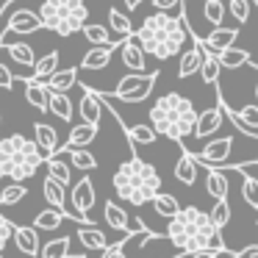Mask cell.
Here are the masks:
<instances>
[{
    "label": "cell",
    "mask_w": 258,
    "mask_h": 258,
    "mask_svg": "<svg viewBox=\"0 0 258 258\" xmlns=\"http://www.w3.org/2000/svg\"><path fill=\"white\" fill-rule=\"evenodd\" d=\"M167 239L180 252H197V250H219L230 252L222 239V230L214 225L211 214L200 211L197 206H186L167 222Z\"/></svg>",
    "instance_id": "cell-1"
},
{
    "label": "cell",
    "mask_w": 258,
    "mask_h": 258,
    "mask_svg": "<svg viewBox=\"0 0 258 258\" xmlns=\"http://www.w3.org/2000/svg\"><path fill=\"white\" fill-rule=\"evenodd\" d=\"M136 39L145 47L147 56L167 61V58L183 53L186 42L191 39L189 28L183 23V14H169V12H153L150 17H145V23L136 28Z\"/></svg>",
    "instance_id": "cell-2"
},
{
    "label": "cell",
    "mask_w": 258,
    "mask_h": 258,
    "mask_svg": "<svg viewBox=\"0 0 258 258\" xmlns=\"http://www.w3.org/2000/svg\"><path fill=\"white\" fill-rule=\"evenodd\" d=\"M195 122H197L195 103L189 97H183L180 92L161 95L150 108V125L156 128V134L167 136L178 145H183V139H189L195 134Z\"/></svg>",
    "instance_id": "cell-3"
},
{
    "label": "cell",
    "mask_w": 258,
    "mask_h": 258,
    "mask_svg": "<svg viewBox=\"0 0 258 258\" xmlns=\"http://www.w3.org/2000/svg\"><path fill=\"white\" fill-rule=\"evenodd\" d=\"M111 186L117 191V197H122L125 203L145 206V203H153V197L161 191V175L145 158L131 156L128 161H122L117 167V172L111 178Z\"/></svg>",
    "instance_id": "cell-4"
},
{
    "label": "cell",
    "mask_w": 258,
    "mask_h": 258,
    "mask_svg": "<svg viewBox=\"0 0 258 258\" xmlns=\"http://www.w3.org/2000/svg\"><path fill=\"white\" fill-rule=\"evenodd\" d=\"M45 164L39 145L23 134H12L0 139V178L9 180H31Z\"/></svg>",
    "instance_id": "cell-5"
},
{
    "label": "cell",
    "mask_w": 258,
    "mask_h": 258,
    "mask_svg": "<svg viewBox=\"0 0 258 258\" xmlns=\"http://www.w3.org/2000/svg\"><path fill=\"white\" fill-rule=\"evenodd\" d=\"M36 14L42 25L58 36H73L89 23V9L84 0H39Z\"/></svg>",
    "instance_id": "cell-6"
},
{
    "label": "cell",
    "mask_w": 258,
    "mask_h": 258,
    "mask_svg": "<svg viewBox=\"0 0 258 258\" xmlns=\"http://www.w3.org/2000/svg\"><path fill=\"white\" fill-rule=\"evenodd\" d=\"M158 75H161V73L122 75V78H119V84L114 86V95L111 97H117V100H122V103H142L145 97H150V92H153V86H156Z\"/></svg>",
    "instance_id": "cell-7"
},
{
    "label": "cell",
    "mask_w": 258,
    "mask_h": 258,
    "mask_svg": "<svg viewBox=\"0 0 258 258\" xmlns=\"http://www.w3.org/2000/svg\"><path fill=\"white\" fill-rule=\"evenodd\" d=\"M0 20H3V23H6V28H12L14 34H36V31L45 28V25H42V20H39V14H36L34 9L3 6Z\"/></svg>",
    "instance_id": "cell-8"
},
{
    "label": "cell",
    "mask_w": 258,
    "mask_h": 258,
    "mask_svg": "<svg viewBox=\"0 0 258 258\" xmlns=\"http://www.w3.org/2000/svg\"><path fill=\"white\" fill-rule=\"evenodd\" d=\"M230 153H233V136H219V139L208 142L200 153H195V158L203 167H225Z\"/></svg>",
    "instance_id": "cell-9"
},
{
    "label": "cell",
    "mask_w": 258,
    "mask_h": 258,
    "mask_svg": "<svg viewBox=\"0 0 258 258\" xmlns=\"http://www.w3.org/2000/svg\"><path fill=\"white\" fill-rule=\"evenodd\" d=\"M73 208L81 214V217H86L92 222V208H95V200H97V195H95V183H92V178H81L78 183L73 186Z\"/></svg>",
    "instance_id": "cell-10"
},
{
    "label": "cell",
    "mask_w": 258,
    "mask_h": 258,
    "mask_svg": "<svg viewBox=\"0 0 258 258\" xmlns=\"http://www.w3.org/2000/svg\"><path fill=\"white\" fill-rule=\"evenodd\" d=\"M119 58H122V64L131 73H145V67H147V53L136 36H128V39L119 42Z\"/></svg>",
    "instance_id": "cell-11"
},
{
    "label": "cell",
    "mask_w": 258,
    "mask_h": 258,
    "mask_svg": "<svg viewBox=\"0 0 258 258\" xmlns=\"http://www.w3.org/2000/svg\"><path fill=\"white\" fill-rule=\"evenodd\" d=\"M200 39V36H197ZM236 39H239V28L236 25H217V28H211L206 36H203V47H208L211 53H222L225 47L236 45Z\"/></svg>",
    "instance_id": "cell-12"
},
{
    "label": "cell",
    "mask_w": 258,
    "mask_h": 258,
    "mask_svg": "<svg viewBox=\"0 0 258 258\" xmlns=\"http://www.w3.org/2000/svg\"><path fill=\"white\" fill-rule=\"evenodd\" d=\"M12 241L17 244V250L28 258H36L42 250V241H39V230L34 225H14V236Z\"/></svg>",
    "instance_id": "cell-13"
},
{
    "label": "cell",
    "mask_w": 258,
    "mask_h": 258,
    "mask_svg": "<svg viewBox=\"0 0 258 258\" xmlns=\"http://www.w3.org/2000/svg\"><path fill=\"white\" fill-rule=\"evenodd\" d=\"M103 108H106V103H103L100 92H95V89H89V86H84V97H81V103H78L81 119H84V122H92V125H100Z\"/></svg>",
    "instance_id": "cell-14"
},
{
    "label": "cell",
    "mask_w": 258,
    "mask_h": 258,
    "mask_svg": "<svg viewBox=\"0 0 258 258\" xmlns=\"http://www.w3.org/2000/svg\"><path fill=\"white\" fill-rule=\"evenodd\" d=\"M222 117H225V111H222L219 103H217V106H211V108H206V111H200V114H197L195 134H191V136H197V139H208L211 134H217V131H219Z\"/></svg>",
    "instance_id": "cell-15"
},
{
    "label": "cell",
    "mask_w": 258,
    "mask_h": 258,
    "mask_svg": "<svg viewBox=\"0 0 258 258\" xmlns=\"http://www.w3.org/2000/svg\"><path fill=\"white\" fill-rule=\"evenodd\" d=\"M200 64H203V45L197 36H191L189 47L180 53V61H178V78H189V75L200 73Z\"/></svg>",
    "instance_id": "cell-16"
},
{
    "label": "cell",
    "mask_w": 258,
    "mask_h": 258,
    "mask_svg": "<svg viewBox=\"0 0 258 258\" xmlns=\"http://www.w3.org/2000/svg\"><path fill=\"white\" fill-rule=\"evenodd\" d=\"M114 50H119V45H92L81 58V70H106L111 64Z\"/></svg>",
    "instance_id": "cell-17"
},
{
    "label": "cell",
    "mask_w": 258,
    "mask_h": 258,
    "mask_svg": "<svg viewBox=\"0 0 258 258\" xmlns=\"http://www.w3.org/2000/svg\"><path fill=\"white\" fill-rule=\"evenodd\" d=\"M42 195H45V200L50 203L53 208L64 211L67 219H73V214L67 211V183H61V180H56L53 175H47L45 183H42Z\"/></svg>",
    "instance_id": "cell-18"
},
{
    "label": "cell",
    "mask_w": 258,
    "mask_h": 258,
    "mask_svg": "<svg viewBox=\"0 0 258 258\" xmlns=\"http://www.w3.org/2000/svg\"><path fill=\"white\" fill-rule=\"evenodd\" d=\"M34 142L39 145V150H42V156L45 158H50V156H56L58 153V134H56V128H50L47 122H34Z\"/></svg>",
    "instance_id": "cell-19"
},
{
    "label": "cell",
    "mask_w": 258,
    "mask_h": 258,
    "mask_svg": "<svg viewBox=\"0 0 258 258\" xmlns=\"http://www.w3.org/2000/svg\"><path fill=\"white\" fill-rule=\"evenodd\" d=\"M25 97H28V103L34 108L50 111V89H47L45 81H34V78L25 81Z\"/></svg>",
    "instance_id": "cell-20"
},
{
    "label": "cell",
    "mask_w": 258,
    "mask_h": 258,
    "mask_svg": "<svg viewBox=\"0 0 258 258\" xmlns=\"http://www.w3.org/2000/svg\"><path fill=\"white\" fill-rule=\"evenodd\" d=\"M197 167H200V164H197L195 153H189V150L183 147V150H180L178 164H175V178H178L183 186H191V183L197 180Z\"/></svg>",
    "instance_id": "cell-21"
},
{
    "label": "cell",
    "mask_w": 258,
    "mask_h": 258,
    "mask_svg": "<svg viewBox=\"0 0 258 258\" xmlns=\"http://www.w3.org/2000/svg\"><path fill=\"white\" fill-rule=\"evenodd\" d=\"M103 219L108 222V228H111V230H122V233H128L131 217H128V211H125L119 203L106 200V206H103Z\"/></svg>",
    "instance_id": "cell-22"
},
{
    "label": "cell",
    "mask_w": 258,
    "mask_h": 258,
    "mask_svg": "<svg viewBox=\"0 0 258 258\" xmlns=\"http://www.w3.org/2000/svg\"><path fill=\"white\" fill-rule=\"evenodd\" d=\"M58 153H64V156L70 158V164H73L75 169H81V172H92V169L97 167V158L92 156L86 147H58Z\"/></svg>",
    "instance_id": "cell-23"
},
{
    "label": "cell",
    "mask_w": 258,
    "mask_h": 258,
    "mask_svg": "<svg viewBox=\"0 0 258 258\" xmlns=\"http://www.w3.org/2000/svg\"><path fill=\"white\" fill-rule=\"evenodd\" d=\"M75 236H78V241L86 247V250H97V252H103V250L108 247L106 233H103V230H97L95 225H81Z\"/></svg>",
    "instance_id": "cell-24"
},
{
    "label": "cell",
    "mask_w": 258,
    "mask_h": 258,
    "mask_svg": "<svg viewBox=\"0 0 258 258\" xmlns=\"http://www.w3.org/2000/svg\"><path fill=\"white\" fill-rule=\"evenodd\" d=\"M95 139H97V125L81 122V125H73V131H70L67 145L64 147H89Z\"/></svg>",
    "instance_id": "cell-25"
},
{
    "label": "cell",
    "mask_w": 258,
    "mask_h": 258,
    "mask_svg": "<svg viewBox=\"0 0 258 258\" xmlns=\"http://www.w3.org/2000/svg\"><path fill=\"white\" fill-rule=\"evenodd\" d=\"M58 56H61L58 50H50V53H45L42 58H36V64H34V70H31L28 78H34V81H47V78H50V75L58 70ZM28 78H25V81H28Z\"/></svg>",
    "instance_id": "cell-26"
},
{
    "label": "cell",
    "mask_w": 258,
    "mask_h": 258,
    "mask_svg": "<svg viewBox=\"0 0 258 258\" xmlns=\"http://www.w3.org/2000/svg\"><path fill=\"white\" fill-rule=\"evenodd\" d=\"M228 178H225V172L219 167H208L206 172V191L214 197V200H222V197H228Z\"/></svg>",
    "instance_id": "cell-27"
},
{
    "label": "cell",
    "mask_w": 258,
    "mask_h": 258,
    "mask_svg": "<svg viewBox=\"0 0 258 258\" xmlns=\"http://www.w3.org/2000/svg\"><path fill=\"white\" fill-rule=\"evenodd\" d=\"M200 45H203V42H200ZM219 70H222V64H219L217 53H211L208 47H203V64H200V78H203V84L217 86V84H219Z\"/></svg>",
    "instance_id": "cell-28"
},
{
    "label": "cell",
    "mask_w": 258,
    "mask_h": 258,
    "mask_svg": "<svg viewBox=\"0 0 258 258\" xmlns=\"http://www.w3.org/2000/svg\"><path fill=\"white\" fill-rule=\"evenodd\" d=\"M45 84H47V89H50V92H70L75 84H78V70H75V67L56 70Z\"/></svg>",
    "instance_id": "cell-29"
},
{
    "label": "cell",
    "mask_w": 258,
    "mask_h": 258,
    "mask_svg": "<svg viewBox=\"0 0 258 258\" xmlns=\"http://www.w3.org/2000/svg\"><path fill=\"white\" fill-rule=\"evenodd\" d=\"M6 53H9V58H12L17 67H23V70H34V64H36V56H34V47L31 45H25V42H12V45L6 47Z\"/></svg>",
    "instance_id": "cell-30"
},
{
    "label": "cell",
    "mask_w": 258,
    "mask_h": 258,
    "mask_svg": "<svg viewBox=\"0 0 258 258\" xmlns=\"http://www.w3.org/2000/svg\"><path fill=\"white\" fill-rule=\"evenodd\" d=\"M50 114H56L61 122H73L75 106L67 97V92H50Z\"/></svg>",
    "instance_id": "cell-31"
},
{
    "label": "cell",
    "mask_w": 258,
    "mask_h": 258,
    "mask_svg": "<svg viewBox=\"0 0 258 258\" xmlns=\"http://www.w3.org/2000/svg\"><path fill=\"white\" fill-rule=\"evenodd\" d=\"M28 197V186L23 180H12V183H0V206H17Z\"/></svg>",
    "instance_id": "cell-32"
},
{
    "label": "cell",
    "mask_w": 258,
    "mask_h": 258,
    "mask_svg": "<svg viewBox=\"0 0 258 258\" xmlns=\"http://www.w3.org/2000/svg\"><path fill=\"white\" fill-rule=\"evenodd\" d=\"M125 128V136H128V142H131V147H136V145H153V142L158 139V134H156V128L153 125H122Z\"/></svg>",
    "instance_id": "cell-33"
},
{
    "label": "cell",
    "mask_w": 258,
    "mask_h": 258,
    "mask_svg": "<svg viewBox=\"0 0 258 258\" xmlns=\"http://www.w3.org/2000/svg\"><path fill=\"white\" fill-rule=\"evenodd\" d=\"M217 58H219V64H222V67L239 70V67H244V64H250V50L230 45V47H225L222 53H217Z\"/></svg>",
    "instance_id": "cell-34"
},
{
    "label": "cell",
    "mask_w": 258,
    "mask_h": 258,
    "mask_svg": "<svg viewBox=\"0 0 258 258\" xmlns=\"http://www.w3.org/2000/svg\"><path fill=\"white\" fill-rule=\"evenodd\" d=\"M108 28L114 31V34L119 36V39H128V36H134L136 34V28H134V23L128 20V14H122L119 9H108Z\"/></svg>",
    "instance_id": "cell-35"
},
{
    "label": "cell",
    "mask_w": 258,
    "mask_h": 258,
    "mask_svg": "<svg viewBox=\"0 0 258 258\" xmlns=\"http://www.w3.org/2000/svg\"><path fill=\"white\" fill-rule=\"evenodd\" d=\"M81 34L86 36V42H89V45H119V39L117 42L111 39V28L97 25V23H86L84 28H81Z\"/></svg>",
    "instance_id": "cell-36"
},
{
    "label": "cell",
    "mask_w": 258,
    "mask_h": 258,
    "mask_svg": "<svg viewBox=\"0 0 258 258\" xmlns=\"http://www.w3.org/2000/svg\"><path fill=\"white\" fill-rule=\"evenodd\" d=\"M45 164H47V175H53L56 180H61V183H67L70 186V180H73V167L67 164V156H50V158H45Z\"/></svg>",
    "instance_id": "cell-37"
},
{
    "label": "cell",
    "mask_w": 258,
    "mask_h": 258,
    "mask_svg": "<svg viewBox=\"0 0 258 258\" xmlns=\"http://www.w3.org/2000/svg\"><path fill=\"white\" fill-rule=\"evenodd\" d=\"M64 219H67V214L50 206V208H45V211H39V214H36L34 228H36V230H56V228H61V222H64Z\"/></svg>",
    "instance_id": "cell-38"
},
{
    "label": "cell",
    "mask_w": 258,
    "mask_h": 258,
    "mask_svg": "<svg viewBox=\"0 0 258 258\" xmlns=\"http://www.w3.org/2000/svg\"><path fill=\"white\" fill-rule=\"evenodd\" d=\"M153 208H156V214H158V217L172 219L175 214L180 211V203H178V197L167 195V191H158V195L153 197Z\"/></svg>",
    "instance_id": "cell-39"
},
{
    "label": "cell",
    "mask_w": 258,
    "mask_h": 258,
    "mask_svg": "<svg viewBox=\"0 0 258 258\" xmlns=\"http://www.w3.org/2000/svg\"><path fill=\"white\" fill-rule=\"evenodd\" d=\"M70 244H73V239L70 236H56V239L45 241L39 250V258H64L70 252Z\"/></svg>",
    "instance_id": "cell-40"
},
{
    "label": "cell",
    "mask_w": 258,
    "mask_h": 258,
    "mask_svg": "<svg viewBox=\"0 0 258 258\" xmlns=\"http://www.w3.org/2000/svg\"><path fill=\"white\" fill-rule=\"evenodd\" d=\"M225 12H228V6H225L222 0H203V17H206V23L211 25V28L222 25Z\"/></svg>",
    "instance_id": "cell-41"
},
{
    "label": "cell",
    "mask_w": 258,
    "mask_h": 258,
    "mask_svg": "<svg viewBox=\"0 0 258 258\" xmlns=\"http://www.w3.org/2000/svg\"><path fill=\"white\" fill-rule=\"evenodd\" d=\"M241 197L250 208L258 211V178L252 172H244V180H241Z\"/></svg>",
    "instance_id": "cell-42"
},
{
    "label": "cell",
    "mask_w": 258,
    "mask_h": 258,
    "mask_svg": "<svg viewBox=\"0 0 258 258\" xmlns=\"http://www.w3.org/2000/svg\"><path fill=\"white\" fill-rule=\"evenodd\" d=\"M208 214H211L214 225H217V228L222 230L225 225L230 222V206H228V197H222V200H217V203H214V208H211Z\"/></svg>",
    "instance_id": "cell-43"
},
{
    "label": "cell",
    "mask_w": 258,
    "mask_h": 258,
    "mask_svg": "<svg viewBox=\"0 0 258 258\" xmlns=\"http://www.w3.org/2000/svg\"><path fill=\"white\" fill-rule=\"evenodd\" d=\"M228 12L239 25H244L250 20V0H228Z\"/></svg>",
    "instance_id": "cell-44"
},
{
    "label": "cell",
    "mask_w": 258,
    "mask_h": 258,
    "mask_svg": "<svg viewBox=\"0 0 258 258\" xmlns=\"http://www.w3.org/2000/svg\"><path fill=\"white\" fill-rule=\"evenodd\" d=\"M12 236H14V222L9 217H3V214H0V255H3L6 244L12 241Z\"/></svg>",
    "instance_id": "cell-45"
},
{
    "label": "cell",
    "mask_w": 258,
    "mask_h": 258,
    "mask_svg": "<svg viewBox=\"0 0 258 258\" xmlns=\"http://www.w3.org/2000/svg\"><path fill=\"white\" fill-rule=\"evenodd\" d=\"M236 114H239V117L244 119L247 125H250V128H255V131H258V103H250V106L239 108Z\"/></svg>",
    "instance_id": "cell-46"
},
{
    "label": "cell",
    "mask_w": 258,
    "mask_h": 258,
    "mask_svg": "<svg viewBox=\"0 0 258 258\" xmlns=\"http://www.w3.org/2000/svg\"><path fill=\"white\" fill-rule=\"evenodd\" d=\"M14 78H17V75H14L6 64H0V89H6V92L14 89Z\"/></svg>",
    "instance_id": "cell-47"
},
{
    "label": "cell",
    "mask_w": 258,
    "mask_h": 258,
    "mask_svg": "<svg viewBox=\"0 0 258 258\" xmlns=\"http://www.w3.org/2000/svg\"><path fill=\"white\" fill-rule=\"evenodd\" d=\"M103 258H125V241H117V244H108L103 250Z\"/></svg>",
    "instance_id": "cell-48"
},
{
    "label": "cell",
    "mask_w": 258,
    "mask_h": 258,
    "mask_svg": "<svg viewBox=\"0 0 258 258\" xmlns=\"http://www.w3.org/2000/svg\"><path fill=\"white\" fill-rule=\"evenodd\" d=\"M183 0H153V9L156 12H169V9H180Z\"/></svg>",
    "instance_id": "cell-49"
},
{
    "label": "cell",
    "mask_w": 258,
    "mask_h": 258,
    "mask_svg": "<svg viewBox=\"0 0 258 258\" xmlns=\"http://www.w3.org/2000/svg\"><path fill=\"white\" fill-rule=\"evenodd\" d=\"M230 258H258V244H247L244 250L230 252Z\"/></svg>",
    "instance_id": "cell-50"
},
{
    "label": "cell",
    "mask_w": 258,
    "mask_h": 258,
    "mask_svg": "<svg viewBox=\"0 0 258 258\" xmlns=\"http://www.w3.org/2000/svg\"><path fill=\"white\" fill-rule=\"evenodd\" d=\"M222 252L219 250H197V252H189V258H219Z\"/></svg>",
    "instance_id": "cell-51"
},
{
    "label": "cell",
    "mask_w": 258,
    "mask_h": 258,
    "mask_svg": "<svg viewBox=\"0 0 258 258\" xmlns=\"http://www.w3.org/2000/svg\"><path fill=\"white\" fill-rule=\"evenodd\" d=\"M145 0H125V9H139Z\"/></svg>",
    "instance_id": "cell-52"
},
{
    "label": "cell",
    "mask_w": 258,
    "mask_h": 258,
    "mask_svg": "<svg viewBox=\"0 0 258 258\" xmlns=\"http://www.w3.org/2000/svg\"><path fill=\"white\" fill-rule=\"evenodd\" d=\"M64 258H86V255H84V252H67Z\"/></svg>",
    "instance_id": "cell-53"
},
{
    "label": "cell",
    "mask_w": 258,
    "mask_h": 258,
    "mask_svg": "<svg viewBox=\"0 0 258 258\" xmlns=\"http://www.w3.org/2000/svg\"><path fill=\"white\" fill-rule=\"evenodd\" d=\"M255 103H258V84H255Z\"/></svg>",
    "instance_id": "cell-54"
},
{
    "label": "cell",
    "mask_w": 258,
    "mask_h": 258,
    "mask_svg": "<svg viewBox=\"0 0 258 258\" xmlns=\"http://www.w3.org/2000/svg\"><path fill=\"white\" fill-rule=\"evenodd\" d=\"M250 3H252V6H255V9H258V0H250Z\"/></svg>",
    "instance_id": "cell-55"
},
{
    "label": "cell",
    "mask_w": 258,
    "mask_h": 258,
    "mask_svg": "<svg viewBox=\"0 0 258 258\" xmlns=\"http://www.w3.org/2000/svg\"><path fill=\"white\" fill-rule=\"evenodd\" d=\"M0 128H3V117H0Z\"/></svg>",
    "instance_id": "cell-56"
},
{
    "label": "cell",
    "mask_w": 258,
    "mask_h": 258,
    "mask_svg": "<svg viewBox=\"0 0 258 258\" xmlns=\"http://www.w3.org/2000/svg\"><path fill=\"white\" fill-rule=\"evenodd\" d=\"M252 169H258V161H255V167H252Z\"/></svg>",
    "instance_id": "cell-57"
}]
</instances>
